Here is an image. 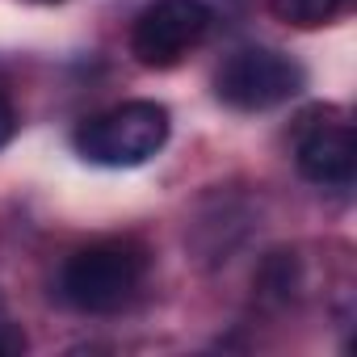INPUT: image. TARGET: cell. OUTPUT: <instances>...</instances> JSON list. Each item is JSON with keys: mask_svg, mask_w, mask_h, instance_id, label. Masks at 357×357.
Masks as SVG:
<instances>
[{"mask_svg": "<svg viewBox=\"0 0 357 357\" xmlns=\"http://www.w3.org/2000/svg\"><path fill=\"white\" fill-rule=\"evenodd\" d=\"M303 84H307V72L273 47H240L215 72L219 101L231 109H244V114L273 109V105L298 97Z\"/></svg>", "mask_w": 357, "mask_h": 357, "instance_id": "cell-3", "label": "cell"}, {"mask_svg": "<svg viewBox=\"0 0 357 357\" xmlns=\"http://www.w3.org/2000/svg\"><path fill=\"white\" fill-rule=\"evenodd\" d=\"M13 130H17V109H13L9 93L0 89V147H5V143L13 139Z\"/></svg>", "mask_w": 357, "mask_h": 357, "instance_id": "cell-8", "label": "cell"}, {"mask_svg": "<svg viewBox=\"0 0 357 357\" xmlns=\"http://www.w3.org/2000/svg\"><path fill=\"white\" fill-rule=\"evenodd\" d=\"M307 126L298 130L294 139V164L298 172L307 176L311 185H324V190H340L353 181L357 172V135L349 122H336V118H303Z\"/></svg>", "mask_w": 357, "mask_h": 357, "instance_id": "cell-5", "label": "cell"}, {"mask_svg": "<svg viewBox=\"0 0 357 357\" xmlns=\"http://www.w3.org/2000/svg\"><path fill=\"white\" fill-rule=\"evenodd\" d=\"M147 278V248L139 240H97L68 257L59 294L89 315H109L135 298Z\"/></svg>", "mask_w": 357, "mask_h": 357, "instance_id": "cell-1", "label": "cell"}, {"mask_svg": "<svg viewBox=\"0 0 357 357\" xmlns=\"http://www.w3.org/2000/svg\"><path fill=\"white\" fill-rule=\"evenodd\" d=\"M349 0H269V9L278 22L294 26V30H319L328 22H336L344 13Z\"/></svg>", "mask_w": 357, "mask_h": 357, "instance_id": "cell-6", "label": "cell"}, {"mask_svg": "<svg viewBox=\"0 0 357 357\" xmlns=\"http://www.w3.org/2000/svg\"><path fill=\"white\" fill-rule=\"evenodd\" d=\"M38 5H59V0H38Z\"/></svg>", "mask_w": 357, "mask_h": 357, "instance_id": "cell-9", "label": "cell"}, {"mask_svg": "<svg viewBox=\"0 0 357 357\" xmlns=\"http://www.w3.org/2000/svg\"><path fill=\"white\" fill-rule=\"evenodd\" d=\"M168 143V109L160 101H122L76 130V151L105 168L147 164Z\"/></svg>", "mask_w": 357, "mask_h": 357, "instance_id": "cell-2", "label": "cell"}, {"mask_svg": "<svg viewBox=\"0 0 357 357\" xmlns=\"http://www.w3.org/2000/svg\"><path fill=\"white\" fill-rule=\"evenodd\" d=\"M13 353H26V332L13 324H0V357H13Z\"/></svg>", "mask_w": 357, "mask_h": 357, "instance_id": "cell-7", "label": "cell"}, {"mask_svg": "<svg viewBox=\"0 0 357 357\" xmlns=\"http://www.w3.org/2000/svg\"><path fill=\"white\" fill-rule=\"evenodd\" d=\"M211 30L206 0H151L130 26V55L143 68L181 63Z\"/></svg>", "mask_w": 357, "mask_h": 357, "instance_id": "cell-4", "label": "cell"}]
</instances>
